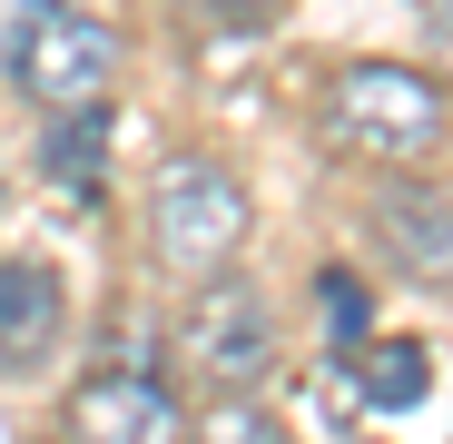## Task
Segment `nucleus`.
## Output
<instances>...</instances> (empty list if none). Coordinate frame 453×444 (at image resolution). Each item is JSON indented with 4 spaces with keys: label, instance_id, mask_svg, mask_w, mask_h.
Segmentation results:
<instances>
[{
    "label": "nucleus",
    "instance_id": "1",
    "mask_svg": "<svg viewBox=\"0 0 453 444\" xmlns=\"http://www.w3.org/2000/svg\"><path fill=\"white\" fill-rule=\"evenodd\" d=\"M326 129L365 159H434L443 148V80L404 59H345L326 80Z\"/></svg>",
    "mask_w": 453,
    "mask_h": 444
},
{
    "label": "nucleus",
    "instance_id": "2",
    "mask_svg": "<svg viewBox=\"0 0 453 444\" xmlns=\"http://www.w3.org/2000/svg\"><path fill=\"white\" fill-rule=\"evenodd\" d=\"M20 80V99L30 109H89V99H109V80H119V30L109 20H89V11H59V0H40V11L20 20V40H11V59H0Z\"/></svg>",
    "mask_w": 453,
    "mask_h": 444
},
{
    "label": "nucleus",
    "instance_id": "3",
    "mask_svg": "<svg viewBox=\"0 0 453 444\" xmlns=\"http://www.w3.org/2000/svg\"><path fill=\"white\" fill-rule=\"evenodd\" d=\"M178 365L197 386H217V395H247L266 365H276V316H266V296L247 286V277H197V296L178 307Z\"/></svg>",
    "mask_w": 453,
    "mask_h": 444
},
{
    "label": "nucleus",
    "instance_id": "4",
    "mask_svg": "<svg viewBox=\"0 0 453 444\" xmlns=\"http://www.w3.org/2000/svg\"><path fill=\"white\" fill-rule=\"evenodd\" d=\"M148 238H158V257L178 277H217L226 257L247 247V188H237V168L178 159L158 178V198H148Z\"/></svg>",
    "mask_w": 453,
    "mask_h": 444
},
{
    "label": "nucleus",
    "instance_id": "5",
    "mask_svg": "<svg viewBox=\"0 0 453 444\" xmlns=\"http://www.w3.org/2000/svg\"><path fill=\"white\" fill-rule=\"evenodd\" d=\"M69 434L80 444H188V405L168 395L158 365H99L69 395Z\"/></svg>",
    "mask_w": 453,
    "mask_h": 444
},
{
    "label": "nucleus",
    "instance_id": "6",
    "mask_svg": "<svg viewBox=\"0 0 453 444\" xmlns=\"http://www.w3.org/2000/svg\"><path fill=\"white\" fill-rule=\"evenodd\" d=\"M59 326H69V286H59V267H40V257H0V365H11V376L50 365V355H59Z\"/></svg>",
    "mask_w": 453,
    "mask_h": 444
},
{
    "label": "nucleus",
    "instance_id": "7",
    "mask_svg": "<svg viewBox=\"0 0 453 444\" xmlns=\"http://www.w3.org/2000/svg\"><path fill=\"white\" fill-rule=\"evenodd\" d=\"M345 395L374 405V415H414L434 395V346H414V336H355L345 346Z\"/></svg>",
    "mask_w": 453,
    "mask_h": 444
},
{
    "label": "nucleus",
    "instance_id": "8",
    "mask_svg": "<svg viewBox=\"0 0 453 444\" xmlns=\"http://www.w3.org/2000/svg\"><path fill=\"white\" fill-rule=\"evenodd\" d=\"M40 159H50V188H59L69 207H99V188H109V99H89V109H59Z\"/></svg>",
    "mask_w": 453,
    "mask_h": 444
},
{
    "label": "nucleus",
    "instance_id": "9",
    "mask_svg": "<svg viewBox=\"0 0 453 444\" xmlns=\"http://www.w3.org/2000/svg\"><path fill=\"white\" fill-rule=\"evenodd\" d=\"M385 247H395L424 286L453 277V247H443V188H395V198H385Z\"/></svg>",
    "mask_w": 453,
    "mask_h": 444
},
{
    "label": "nucleus",
    "instance_id": "10",
    "mask_svg": "<svg viewBox=\"0 0 453 444\" xmlns=\"http://www.w3.org/2000/svg\"><path fill=\"white\" fill-rule=\"evenodd\" d=\"M188 444H296V434H286V425H266L257 405H237V395H226L207 425H188Z\"/></svg>",
    "mask_w": 453,
    "mask_h": 444
},
{
    "label": "nucleus",
    "instance_id": "11",
    "mask_svg": "<svg viewBox=\"0 0 453 444\" xmlns=\"http://www.w3.org/2000/svg\"><path fill=\"white\" fill-rule=\"evenodd\" d=\"M316 307H326L335 346H355V336H365V286H355V277H326V286H316Z\"/></svg>",
    "mask_w": 453,
    "mask_h": 444
},
{
    "label": "nucleus",
    "instance_id": "12",
    "mask_svg": "<svg viewBox=\"0 0 453 444\" xmlns=\"http://www.w3.org/2000/svg\"><path fill=\"white\" fill-rule=\"evenodd\" d=\"M40 11V0H0V59H11V40H20V20Z\"/></svg>",
    "mask_w": 453,
    "mask_h": 444
},
{
    "label": "nucleus",
    "instance_id": "13",
    "mask_svg": "<svg viewBox=\"0 0 453 444\" xmlns=\"http://www.w3.org/2000/svg\"><path fill=\"white\" fill-rule=\"evenodd\" d=\"M226 11H257V0H226Z\"/></svg>",
    "mask_w": 453,
    "mask_h": 444
}]
</instances>
